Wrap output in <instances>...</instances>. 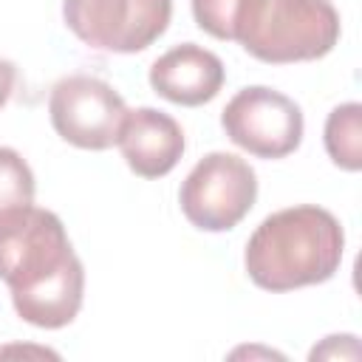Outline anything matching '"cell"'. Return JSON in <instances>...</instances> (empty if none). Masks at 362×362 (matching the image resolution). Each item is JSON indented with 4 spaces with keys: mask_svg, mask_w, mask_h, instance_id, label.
<instances>
[{
    "mask_svg": "<svg viewBox=\"0 0 362 362\" xmlns=\"http://www.w3.org/2000/svg\"><path fill=\"white\" fill-rule=\"evenodd\" d=\"M345 232L334 212L300 204L272 212L252 232L243 263L257 288L291 291L325 283L342 263Z\"/></svg>",
    "mask_w": 362,
    "mask_h": 362,
    "instance_id": "obj_1",
    "label": "cell"
},
{
    "mask_svg": "<svg viewBox=\"0 0 362 362\" xmlns=\"http://www.w3.org/2000/svg\"><path fill=\"white\" fill-rule=\"evenodd\" d=\"M337 40L339 14L331 0H243L235 23V42L269 65L320 59Z\"/></svg>",
    "mask_w": 362,
    "mask_h": 362,
    "instance_id": "obj_2",
    "label": "cell"
},
{
    "mask_svg": "<svg viewBox=\"0 0 362 362\" xmlns=\"http://www.w3.org/2000/svg\"><path fill=\"white\" fill-rule=\"evenodd\" d=\"M76 260L57 212L25 206L0 221V280L11 294L31 291Z\"/></svg>",
    "mask_w": 362,
    "mask_h": 362,
    "instance_id": "obj_3",
    "label": "cell"
},
{
    "mask_svg": "<svg viewBox=\"0 0 362 362\" xmlns=\"http://www.w3.org/2000/svg\"><path fill=\"white\" fill-rule=\"evenodd\" d=\"M257 198V175L235 153H206L184 178L178 204L184 218L204 232H226L238 226Z\"/></svg>",
    "mask_w": 362,
    "mask_h": 362,
    "instance_id": "obj_4",
    "label": "cell"
},
{
    "mask_svg": "<svg viewBox=\"0 0 362 362\" xmlns=\"http://www.w3.org/2000/svg\"><path fill=\"white\" fill-rule=\"evenodd\" d=\"M173 0H62L65 25L90 48L136 54L170 25Z\"/></svg>",
    "mask_w": 362,
    "mask_h": 362,
    "instance_id": "obj_5",
    "label": "cell"
},
{
    "mask_svg": "<svg viewBox=\"0 0 362 362\" xmlns=\"http://www.w3.org/2000/svg\"><path fill=\"white\" fill-rule=\"evenodd\" d=\"M48 116L62 141L79 150H107L119 139L127 105L105 79L71 74L51 88Z\"/></svg>",
    "mask_w": 362,
    "mask_h": 362,
    "instance_id": "obj_6",
    "label": "cell"
},
{
    "mask_svg": "<svg viewBox=\"0 0 362 362\" xmlns=\"http://www.w3.org/2000/svg\"><path fill=\"white\" fill-rule=\"evenodd\" d=\"M221 127L240 150L257 158H283L300 147L305 122L300 105L286 93L249 85L226 102Z\"/></svg>",
    "mask_w": 362,
    "mask_h": 362,
    "instance_id": "obj_7",
    "label": "cell"
},
{
    "mask_svg": "<svg viewBox=\"0 0 362 362\" xmlns=\"http://www.w3.org/2000/svg\"><path fill=\"white\" fill-rule=\"evenodd\" d=\"M223 76L221 57L195 42H181L150 65V88L161 99L184 107L212 102L223 88Z\"/></svg>",
    "mask_w": 362,
    "mask_h": 362,
    "instance_id": "obj_8",
    "label": "cell"
},
{
    "mask_svg": "<svg viewBox=\"0 0 362 362\" xmlns=\"http://www.w3.org/2000/svg\"><path fill=\"white\" fill-rule=\"evenodd\" d=\"M116 144L136 175L161 178L184 156V130L164 110L136 107L127 110Z\"/></svg>",
    "mask_w": 362,
    "mask_h": 362,
    "instance_id": "obj_9",
    "label": "cell"
},
{
    "mask_svg": "<svg viewBox=\"0 0 362 362\" xmlns=\"http://www.w3.org/2000/svg\"><path fill=\"white\" fill-rule=\"evenodd\" d=\"M82 297H85V269L82 260L76 257L71 266H65L42 286L23 294H11V303L23 322L54 331L74 322V317L82 308Z\"/></svg>",
    "mask_w": 362,
    "mask_h": 362,
    "instance_id": "obj_10",
    "label": "cell"
},
{
    "mask_svg": "<svg viewBox=\"0 0 362 362\" xmlns=\"http://www.w3.org/2000/svg\"><path fill=\"white\" fill-rule=\"evenodd\" d=\"M322 141H325L328 158L337 167L348 173H359L362 170V105L359 102L337 105L325 119Z\"/></svg>",
    "mask_w": 362,
    "mask_h": 362,
    "instance_id": "obj_11",
    "label": "cell"
},
{
    "mask_svg": "<svg viewBox=\"0 0 362 362\" xmlns=\"http://www.w3.org/2000/svg\"><path fill=\"white\" fill-rule=\"evenodd\" d=\"M34 192L37 184L28 161L11 147H0V221L31 206Z\"/></svg>",
    "mask_w": 362,
    "mask_h": 362,
    "instance_id": "obj_12",
    "label": "cell"
},
{
    "mask_svg": "<svg viewBox=\"0 0 362 362\" xmlns=\"http://www.w3.org/2000/svg\"><path fill=\"white\" fill-rule=\"evenodd\" d=\"M243 0H192V17L215 40H235V23Z\"/></svg>",
    "mask_w": 362,
    "mask_h": 362,
    "instance_id": "obj_13",
    "label": "cell"
},
{
    "mask_svg": "<svg viewBox=\"0 0 362 362\" xmlns=\"http://www.w3.org/2000/svg\"><path fill=\"white\" fill-rule=\"evenodd\" d=\"M14 82H17V68H14V62H8V59L0 57V107L8 102V96H11V90H14Z\"/></svg>",
    "mask_w": 362,
    "mask_h": 362,
    "instance_id": "obj_14",
    "label": "cell"
}]
</instances>
